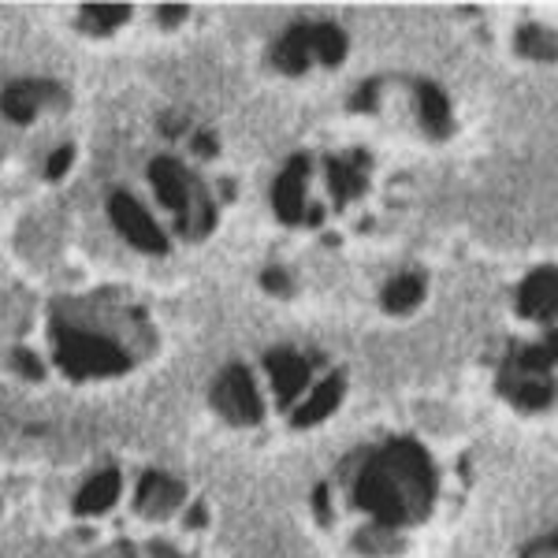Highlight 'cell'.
Here are the masks:
<instances>
[{
	"instance_id": "5",
	"label": "cell",
	"mask_w": 558,
	"mask_h": 558,
	"mask_svg": "<svg viewBox=\"0 0 558 558\" xmlns=\"http://www.w3.org/2000/svg\"><path fill=\"white\" fill-rule=\"evenodd\" d=\"M71 101L68 89L57 83H38V78H23V83H12L0 94V112L12 123H34L41 108H64Z\"/></svg>"
},
{
	"instance_id": "3",
	"label": "cell",
	"mask_w": 558,
	"mask_h": 558,
	"mask_svg": "<svg viewBox=\"0 0 558 558\" xmlns=\"http://www.w3.org/2000/svg\"><path fill=\"white\" fill-rule=\"evenodd\" d=\"M57 362L75 380H94V376H120L131 368L128 350H120L112 339L83 328H57Z\"/></svg>"
},
{
	"instance_id": "24",
	"label": "cell",
	"mask_w": 558,
	"mask_h": 558,
	"mask_svg": "<svg viewBox=\"0 0 558 558\" xmlns=\"http://www.w3.org/2000/svg\"><path fill=\"white\" fill-rule=\"evenodd\" d=\"M376 97H380V78H373V83H365L362 89H357L354 101H350V108H357V112H373Z\"/></svg>"
},
{
	"instance_id": "13",
	"label": "cell",
	"mask_w": 558,
	"mask_h": 558,
	"mask_svg": "<svg viewBox=\"0 0 558 558\" xmlns=\"http://www.w3.org/2000/svg\"><path fill=\"white\" fill-rule=\"evenodd\" d=\"M272 60L283 75H305V68L313 64V26H291L276 41Z\"/></svg>"
},
{
	"instance_id": "19",
	"label": "cell",
	"mask_w": 558,
	"mask_h": 558,
	"mask_svg": "<svg viewBox=\"0 0 558 558\" xmlns=\"http://www.w3.org/2000/svg\"><path fill=\"white\" fill-rule=\"evenodd\" d=\"M514 49L521 52V57H529V60H547V64H551V60H555V34L544 31L539 23H529V26H521V31H518Z\"/></svg>"
},
{
	"instance_id": "11",
	"label": "cell",
	"mask_w": 558,
	"mask_h": 558,
	"mask_svg": "<svg viewBox=\"0 0 558 558\" xmlns=\"http://www.w3.org/2000/svg\"><path fill=\"white\" fill-rule=\"evenodd\" d=\"M328 183L336 194V209L354 202L368 183V153H350V157H331L328 160Z\"/></svg>"
},
{
	"instance_id": "25",
	"label": "cell",
	"mask_w": 558,
	"mask_h": 558,
	"mask_svg": "<svg viewBox=\"0 0 558 558\" xmlns=\"http://www.w3.org/2000/svg\"><path fill=\"white\" fill-rule=\"evenodd\" d=\"M558 539H555V533H547V536H539V539H533V544L521 551V558H558Z\"/></svg>"
},
{
	"instance_id": "31",
	"label": "cell",
	"mask_w": 558,
	"mask_h": 558,
	"mask_svg": "<svg viewBox=\"0 0 558 558\" xmlns=\"http://www.w3.org/2000/svg\"><path fill=\"white\" fill-rule=\"evenodd\" d=\"M305 223H310V228H320V220H324V209L320 205H310V209H305V216H302Z\"/></svg>"
},
{
	"instance_id": "15",
	"label": "cell",
	"mask_w": 558,
	"mask_h": 558,
	"mask_svg": "<svg viewBox=\"0 0 558 558\" xmlns=\"http://www.w3.org/2000/svg\"><path fill=\"white\" fill-rule=\"evenodd\" d=\"M116 499H120V473L105 470L94 481H86V488L75 495V514H101Z\"/></svg>"
},
{
	"instance_id": "14",
	"label": "cell",
	"mask_w": 558,
	"mask_h": 558,
	"mask_svg": "<svg viewBox=\"0 0 558 558\" xmlns=\"http://www.w3.org/2000/svg\"><path fill=\"white\" fill-rule=\"evenodd\" d=\"M417 112H421V128L432 138H447L451 134V101H447V94L439 86L417 83Z\"/></svg>"
},
{
	"instance_id": "10",
	"label": "cell",
	"mask_w": 558,
	"mask_h": 558,
	"mask_svg": "<svg viewBox=\"0 0 558 558\" xmlns=\"http://www.w3.org/2000/svg\"><path fill=\"white\" fill-rule=\"evenodd\" d=\"M558 305V283H555V268H536L525 283L518 287V313L529 320H551Z\"/></svg>"
},
{
	"instance_id": "17",
	"label": "cell",
	"mask_w": 558,
	"mask_h": 558,
	"mask_svg": "<svg viewBox=\"0 0 558 558\" xmlns=\"http://www.w3.org/2000/svg\"><path fill=\"white\" fill-rule=\"evenodd\" d=\"M347 57V34L336 23H317L313 26V60H320L324 68L343 64Z\"/></svg>"
},
{
	"instance_id": "27",
	"label": "cell",
	"mask_w": 558,
	"mask_h": 558,
	"mask_svg": "<svg viewBox=\"0 0 558 558\" xmlns=\"http://www.w3.org/2000/svg\"><path fill=\"white\" fill-rule=\"evenodd\" d=\"M194 153H197V157H202V160L216 157V134H209V131L194 134Z\"/></svg>"
},
{
	"instance_id": "21",
	"label": "cell",
	"mask_w": 558,
	"mask_h": 558,
	"mask_svg": "<svg viewBox=\"0 0 558 558\" xmlns=\"http://www.w3.org/2000/svg\"><path fill=\"white\" fill-rule=\"evenodd\" d=\"M502 395H510V399L518 402V407L525 410H547L555 399V380H521V384H507L502 387Z\"/></svg>"
},
{
	"instance_id": "2",
	"label": "cell",
	"mask_w": 558,
	"mask_h": 558,
	"mask_svg": "<svg viewBox=\"0 0 558 558\" xmlns=\"http://www.w3.org/2000/svg\"><path fill=\"white\" fill-rule=\"evenodd\" d=\"M149 183L153 191L160 194V202L175 213V228L183 239H205L216 223V209H213V197L205 194V186L179 165L175 157H157L149 165Z\"/></svg>"
},
{
	"instance_id": "4",
	"label": "cell",
	"mask_w": 558,
	"mask_h": 558,
	"mask_svg": "<svg viewBox=\"0 0 558 558\" xmlns=\"http://www.w3.org/2000/svg\"><path fill=\"white\" fill-rule=\"evenodd\" d=\"M213 410L220 413L228 425H257L260 417H265V407H260V395L254 387V376H250V368L242 365H231L223 368L220 376H216L213 384Z\"/></svg>"
},
{
	"instance_id": "6",
	"label": "cell",
	"mask_w": 558,
	"mask_h": 558,
	"mask_svg": "<svg viewBox=\"0 0 558 558\" xmlns=\"http://www.w3.org/2000/svg\"><path fill=\"white\" fill-rule=\"evenodd\" d=\"M108 216H112L116 231H120L123 239L131 242V246H138L142 254H168V239L165 231L153 223V216L142 209L138 202H134L131 194H112V202H108Z\"/></svg>"
},
{
	"instance_id": "30",
	"label": "cell",
	"mask_w": 558,
	"mask_h": 558,
	"mask_svg": "<svg viewBox=\"0 0 558 558\" xmlns=\"http://www.w3.org/2000/svg\"><path fill=\"white\" fill-rule=\"evenodd\" d=\"M186 525H191V529L205 525V507H202V502H194V507H191V514H186Z\"/></svg>"
},
{
	"instance_id": "23",
	"label": "cell",
	"mask_w": 558,
	"mask_h": 558,
	"mask_svg": "<svg viewBox=\"0 0 558 558\" xmlns=\"http://www.w3.org/2000/svg\"><path fill=\"white\" fill-rule=\"evenodd\" d=\"M260 283H265L268 294H279V299H287V294H291V276H287L283 268H265Z\"/></svg>"
},
{
	"instance_id": "33",
	"label": "cell",
	"mask_w": 558,
	"mask_h": 558,
	"mask_svg": "<svg viewBox=\"0 0 558 558\" xmlns=\"http://www.w3.org/2000/svg\"><path fill=\"white\" fill-rule=\"evenodd\" d=\"M160 123H165V131L172 134V131H179V128H183L186 120H179V116H165V120H160Z\"/></svg>"
},
{
	"instance_id": "20",
	"label": "cell",
	"mask_w": 558,
	"mask_h": 558,
	"mask_svg": "<svg viewBox=\"0 0 558 558\" xmlns=\"http://www.w3.org/2000/svg\"><path fill=\"white\" fill-rule=\"evenodd\" d=\"M131 20L128 4H86L83 8V31L86 34H112L116 26Z\"/></svg>"
},
{
	"instance_id": "9",
	"label": "cell",
	"mask_w": 558,
	"mask_h": 558,
	"mask_svg": "<svg viewBox=\"0 0 558 558\" xmlns=\"http://www.w3.org/2000/svg\"><path fill=\"white\" fill-rule=\"evenodd\" d=\"M183 499H186V488L179 481H172V476H165V473H146L138 481L134 507L146 518H168L172 510L183 507Z\"/></svg>"
},
{
	"instance_id": "8",
	"label": "cell",
	"mask_w": 558,
	"mask_h": 558,
	"mask_svg": "<svg viewBox=\"0 0 558 558\" xmlns=\"http://www.w3.org/2000/svg\"><path fill=\"white\" fill-rule=\"evenodd\" d=\"M305 179H310V160L294 157L287 172L272 186V209L283 223H302L305 216Z\"/></svg>"
},
{
	"instance_id": "29",
	"label": "cell",
	"mask_w": 558,
	"mask_h": 558,
	"mask_svg": "<svg viewBox=\"0 0 558 558\" xmlns=\"http://www.w3.org/2000/svg\"><path fill=\"white\" fill-rule=\"evenodd\" d=\"M157 15H160V23H165V26H175L186 15V8L183 4H160Z\"/></svg>"
},
{
	"instance_id": "26",
	"label": "cell",
	"mask_w": 558,
	"mask_h": 558,
	"mask_svg": "<svg viewBox=\"0 0 558 558\" xmlns=\"http://www.w3.org/2000/svg\"><path fill=\"white\" fill-rule=\"evenodd\" d=\"M71 157H75V149H71V146H60V149L49 157V168H45V175H49V179H60V175H64L68 168H71Z\"/></svg>"
},
{
	"instance_id": "12",
	"label": "cell",
	"mask_w": 558,
	"mask_h": 558,
	"mask_svg": "<svg viewBox=\"0 0 558 558\" xmlns=\"http://www.w3.org/2000/svg\"><path fill=\"white\" fill-rule=\"evenodd\" d=\"M343 391H347V380H343V373H336V376H328L317 391L310 395V399L302 402L299 410L291 413V425L294 428H310V425H320L328 413H336L339 410V402H343Z\"/></svg>"
},
{
	"instance_id": "1",
	"label": "cell",
	"mask_w": 558,
	"mask_h": 558,
	"mask_svg": "<svg viewBox=\"0 0 558 558\" xmlns=\"http://www.w3.org/2000/svg\"><path fill=\"white\" fill-rule=\"evenodd\" d=\"M354 499L380 525L402 529L425 521L436 499V470L428 451L413 439H391L376 454H368Z\"/></svg>"
},
{
	"instance_id": "28",
	"label": "cell",
	"mask_w": 558,
	"mask_h": 558,
	"mask_svg": "<svg viewBox=\"0 0 558 558\" xmlns=\"http://www.w3.org/2000/svg\"><path fill=\"white\" fill-rule=\"evenodd\" d=\"M313 510H317L320 525H328V521H331V507H328V488H324V484H320L317 492H313Z\"/></svg>"
},
{
	"instance_id": "18",
	"label": "cell",
	"mask_w": 558,
	"mask_h": 558,
	"mask_svg": "<svg viewBox=\"0 0 558 558\" xmlns=\"http://www.w3.org/2000/svg\"><path fill=\"white\" fill-rule=\"evenodd\" d=\"M354 547L362 555H395L402 547V539H399V529L380 525V521H368L362 533L354 536Z\"/></svg>"
},
{
	"instance_id": "16",
	"label": "cell",
	"mask_w": 558,
	"mask_h": 558,
	"mask_svg": "<svg viewBox=\"0 0 558 558\" xmlns=\"http://www.w3.org/2000/svg\"><path fill=\"white\" fill-rule=\"evenodd\" d=\"M425 299V279L421 276H399L384 287V310L387 313H410Z\"/></svg>"
},
{
	"instance_id": "32",
	"label": "cell",
	"mask_w": 558,
	"mask_h": 558,
	"mask_svg": "<svg viewBox=\"0 0 558 558\" xmlns=\"http://www.w3.org/2000/svg\"><path fill=\"white\" fill-rule=\"evenodd\" d=\"M149 558H179V555H175L168 544H153V547H149Z\"/></svg>"
},
{
	"instance_id": "7",
	"label": "cell",
	"mask_w": 558,
	"mask_h": 558,
	"mask_svg": "<svg viewBox=\"0 0 558 558\" xmlns=\"http://www.w3.org/2000/svg\"><path fill=\"white\" fill-rule=\"evenodd\" d=\"M265 368L268 376H272V387H276V399L279 407H294V399L305 391V384H310V362H305L302 354H294V350H272V354H265Z\"/></svg>"
},
{
	"instance_id": "22",
	"label": "cell",
	"mask_w": 558,
	"mask_h": 558,
	"mask_svg": "<svg viewBox=\"0 0 558 558\" xmlns=\"http://www.w3.org/2000/svg\"><path fill=\"white\" fill-rule=\"evenodd\" d=\"M12 365H15V373H20V376H26V380H41V376H45V365H41V357L34 354V350H26V347L12 350Z\"/></svg>"
}]
</instances>
